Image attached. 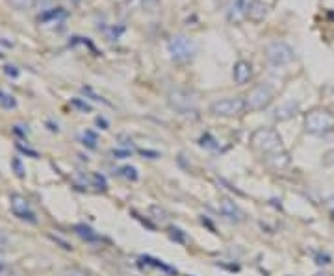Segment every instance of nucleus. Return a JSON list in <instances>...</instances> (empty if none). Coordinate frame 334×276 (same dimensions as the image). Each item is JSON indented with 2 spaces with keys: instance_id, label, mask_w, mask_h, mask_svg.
<instances>
[{
  "instance_id": "9",
  "label": "nucleus",
  "mask_w": 334,
  "mask_h": 276,
  "mask_svg": "<svg viewBox=\"0 0 334 276\" xmlns=\"http://www.w3.org/2000/svg\"><path fill=\"white\" fill-rule=\"evenodd\" d=\"M219 211H221L223 217H226L232 222H242L245 219V213L242 211V208L238 206L232 199H228V196L219 199Z\"/></svg>"
},
{
  "instance_id": "26",
  "label": "nucleus",
  "mask_w": 334,
  "mask_h": 276,
  "mask_svg": "<svg viewBox=\"0 0 334 276\" xmlns=\"http://www.w3.org/2000/svg\"><path fill=\"white\" fill-rule=\"evenodd\" d=\"M327 206H329V208H330V211H332V213H334V196H330L329 201H327Z\"/></svg>"
},
{
  "instance_id": "7",
  "label": "nucleus",
  "mask_w": 334,
  "mask_h": 276,
  "mask_svg": "<svg viewBox=\"0 0 334 276\" xmlns=\"http://www.w3.org/2000/svg\"><path fill=\"white\" fill-rule=\"evenodd\" d=\"M273 98H275L273 87L268 86V84H258L247 93L245 104H247V109H251V111H260V109L268 108L273 102Z\"/></svg>"
},
{
  "instance_id": "16",
  "label": "nucleus",
  "mask_w": 334,
  "mask_h": 276,
  "mask_svg": "<svg viewBox=\"0 0 334 276\" xmlns=\"http://www.w3.org/2000/svg\"><path fill=\"white\" fill-rule=\"evenodd\" d=\"M201 146H205V148H210V150H216L217 148V141L210 136V134H205V136L201 137Z\"/></svg>"
},
{
  "instance_id": "12",
  "label": "nucleus",
  "mask_w": 334,
  "mask_h": 276,
  "mask_svg": "<svg viewBox=\"0 0 334 276\" xmlns=\"http://www.w3.org/2000/svg\"><path fill=\"white\" fill-rule=\"evenodd\" d=\"M11 210H13V213H15L17 217H21V219H24V221H32L36 222V217H34V213L30 211V204H28L26 199H22V196L15 195L11 196Z\"/></svg>"
},
{
  "instance_id": "17",
  "label": "nucleus",
  "mask_w": 334,
  "mask_h": 276,
  "mask_svg": "<svg viewBox=\"0 0 334 276\" xmlns=\"http://www.w3.org/2000/svg\"><path fill=\"white\" fill-rule=\"evenodd\" d=\"M91 184L97 187V189H106V178H104L103 174H98V173H91Z\"/></svg>"
},
{
  "instance_id": "10",
  "label": "nucleus",
  "mask_w": 334,
  "mask_h": 276,
  "mask_svg": "<svg viewBox=\"0 0 334 276\" xmlns=\"http://www.w3.org/2000/svg\"><path fill=\"white\" fill-rule=\"evenodd\" d=\"M232 78H234L238 86H245L253 78V65L245 60H240L232 69Z\"/></svg>"
},
{
  "instance_id": "24",
  "label": "nucleus",
  "mask_w": 334,
  "mask_h": 276,
  "mask_svg": "<svg viewBox=\"0 0 334 276\" xmlns=\"http://www.w3.org/2000/svg\"><path fill=\"white\" fill-rule=\"evenodd\" d=\"M318 263L319 265H327L329 263V256H318Z\"/></svg>"
},
{
  "instance_id": "22",
  "label": "nucleus",
  "mask_w": 334,
  "mask_h": 276,
  "mask_svg": "<svg viewBox=\"0 0 334 276\" xmlns=\"http://www.w3.org/2000/svg\"><path fill=\"white\" fill-rule=\"evenodd\" d=\"M61 276H87V272L86 271H82V269H67V271H63L61 272Z\"/></svg>"
},
{
  "instance_id": "14",
  "label": "nucleus",
  "mask_w": 334,
  "mask_h": 276,
  "mask_svg": "<svg viewBox=\"0 0 334 276\" xmlns=\"http://www.w3.org/2000/svg\"><path fill=\"white\" fill-rule=\"evenodd\" d=\"M268 160V163H270L271 167H275V169H286L288 165H290V154L288 152H279V154H275V156H271V157H265Z\"/></svg>"
},
{
  "instance_id": "6",
  "label": "nucleus",
  "mask_w": 334,
  "mask_h": 276,
  "mask_svg": "<svg viewBox=\"0 0 334 276\" xmlns=\"http://www.w3.org/2000/svg\"><path fill=\"white\" fill-rule=\"evenodd\" d=\"M167 102L175 111H178L180 115H189L197 111V98L191 91L186 89H171L167 95Z\"/></svg>"
},
{
  "instance_id": "13",
  "label": "nucleus",
  "mask_w": 334,
  "mask_h": 276,
  "mask_svg": "<svg viewBox=\"0 0 334 276\" xmlns=\"http://www.w3.org/2000/svg\"><path fill=\"white\" fill-rule=\"evenodd\" d=\"M299 109H301V104L297 102V100H288V102L280 104L279 108L275 109V119L277 121L293 119V117L299 113Z\"/></svg>"
},
{
  "instance_id": "25",
  "label": "nucleus",
  "mask_w": 334,
  "mask_h": 276,
  "mask_svg": "<svg viewBox=\"0 0 334 276\" xmlns=\"http://www.w3.org/2000/svg\"><path fill=\"white\" fill-rule=\"evenodd\" d=\"M13 165H15V169H17V174H19V176H22V169H21V163H19V160H15V162H13Z\"/></svg>"
},
{
  "instance_id": "18",
  "label": "nucleus",
  "mask_w": 334,
  "mask_h": 276,
  "mask_svg": "<svg viewBox=\"0 0 334 276\" xmlns=\"http://www.w3.org/2000/svg\"><path fill=\"white\" fill-rule=\"evenodd\" d=\"M76 230H78V235H82V238L89 239V241L97 239V233L93 232L91 228H87V226H76Z\"/></svg>"
},
{
  "instance_id": "23",
  "label": "nucleus",
  "mask_w": 334,
  "mask_h": 276,
  "mask_svg": "<svg viewBox=\"0 0 334 276\" xmlns=\"http://www.w3.org/2000/svg\"><path fill=\"white\" fill-rule=\"evenodd\" d=\"M156 0H128V4H138V6H151V4H154Z\"/></svg>"
},
{
  "instance_id": "15",
  "label": "nucleus",
  "mask_w": 334,
  "mask_h": 276,
  "mask_svg": "<svg viewBox=\"0 0 334 276\" xmlns=\"http://www.w3.org/2000/svg\"><path fill=\"white\" fill-rule=\"evenodd\" d=\"M119 174L123 176V178L126 180H132V182H136V180L140 178V174H138V169L132 167V165H124V167L119 169Z\"/></svg>"
},
{
  "instance_id": "8",
  "label": "nucleus",
  "mask_w": 334,
  "mask_h": 276,
  "mask_svg": "<svg viewBox=\"0 0 334 276\" xmlns=\"http://www.w3.org/2000/svg\"><path fill=\"white\" fill-rule=\"evenodd\" d=\"M247 0H230V4L226 8V19L230 24H240L247 19Z\"/></svg>"
},
{
  "instance_id": "5",
  "label": "nucleus",
  "mask_w": 334,
  "mask_h": 276,
  "mask_svg": "<svg viewBox=\"0 0 334 276\" xmlns=\"http://www.w3.org/2000/svg\"><path fill=\"white\" fill-rule=\"evenodd\" d=\"M245 109H247L245 98H242V97H226V98H219V100H216V102H212L210 113L216 115V117H225V119H230V117H238V115H242Z\"/></svg>"
},
{
  "instance_id": "11",
  "label": "nucleus",
  "mask_w": 334,
  "mask_h": 276,
  "mask_svg": "<svg viewBox=\"0 0 334 276\" xmlns=\"http://www.w3.org/2000/svg\"><path fill=\"white\" fill-rule=\"evenodd\" d=\"M270 13V6L264 0H251L247 8V19L253 22H262Z\"/></svg>"
},
{
  "instance_id": "3",
  "label": "nucleus",
  "mask_w": 334,
  "mask_h": 276,
  "mask_svg": "<svg viewBox=\"0 0 334 276\" xmlns=\"http://www.w3.org/2000/svg\"><path fill=\"white\" fill-rule=\"evenodd\" d=\"M167 52H169L173 61L188 63L189 60H193L197 47H195L193 39H189L188 35H173L167 41Z\"/></svg>"
},
{
  "instance_id": "2",
  "label": "nucleus",
  "mask_w": 334,
  "mask_h": 276,
  "mask_svg": "<svg viewBox=\"0 0 334 276\" xmlns=\"http://www.w3.org/2000/svg\"><path fill=\"white\" fill-rule=\"evenodd\" d=\"M305 130L310 136H327L334 130V115L329 109H312L305 117Z\"/></svg>"
},
{
  "instance_id": "21",
  "label": "nucleus",
  "mask_w": 334,
  "mask_h": 276,
  "mask_svg": "<svg viewBox=\"0 0 334 276\" xmlns=\"http://www.w3.org/2000/svg\"><path fill=\"white\" fill-rule=\"evenodd\" d=\"M10 2H11V6H15L17 10H26V8H30L36 0H10Z\"/></svg>"
},
{
  "instance_id": "19",
  "label": "nucleus",
  "mask_w": 334,
  "mask_h": 276,
  "mask_svg": "<svg viewBox=\"0 0 334 276\" xmlns=\"http://www.w3.org/2000/svg\"><path fill=\"white\" fill-rule=\"evenodd\" d=\"M0 106L2 108H15V100H13V97H10V95H6V93L0 91Z\"/></svg>"
},
{
  "instance_id": "27",
  "label": "nucleus",
  "mask_w": 334,
  "mask_h": 276,
  "mask_svg": "<svg viewBox=\"0 0 334 276\" xmlns=\"http://www.w3.org/2000/svg\"><path fill=\"white\" fill-rule=\"evenodd\" d=\"M75 2H78V0H75Z\"/></svg>"
},
{
  "instance_id": "4",
  "label": "nucleus",
  "mask_w": 334,
  "mask_h": 276,
  "mask_svg": "<svg viewBox=\"0 0 334 276\" xmlns=\"http://www.w3.org/2000/svg\"><path fill=\"white\" fill-rule=\"evenodd\" d=\"M265 61L271 67H286L295 60V52L286 41H271L264 49Z\"/></svg>"
},
{
  "instance_id": "20",
  "label": "nucleus",
  "mask_w": 334,
  "mask_h": 276,
  "mask_svg": "<svg viewBox=\"0 0 334 276\" xmlns=\"http://www.w3.org/2000/svg\"><path fill=\"white\" fill-rule=\"evenodd\" d=\"M84 141H86V143L91 146V148H95V146H97V134H95V132H91V130H87L86 134H84Z\"/></svg>"
},
{
  "instance_id": "1",
  "label": "nucleus",
  "mask_w": 334,
  "mask_h": 276,
  "mask_svg": "<svg viewBox=\"0 0 334 276\" xmlns=\"http://www.w3.org/2000/svg\"><path fill=\"white\" fill-rule=\"evenodd\" d=\"M251 143L256 150L265 154V157H271L284 152V145H282V137L279 136V132L273 128H258L251 137Z\"/></svg>"
}]
</instances>
